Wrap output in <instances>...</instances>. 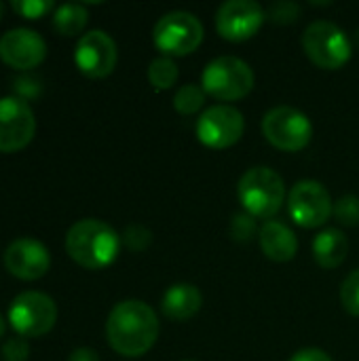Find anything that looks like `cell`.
I'll list each match as a JSON object with an SVG mask.
<instances>
[{
    "instance_id": "1",
    "label": "cell",
    "mask_w": 359,
    "mask_h": 361,
    "mask_svg": "<svg viewBox=\"0 0 359 361\" xmlns=\"http://www.w3.org/2000/svg\"><path fill=\"white\" fill-rule=\"evenodd\" d=\"M106 336L116 353L140 357L154 347L159 338V319L146 302L123 300L108 315Z\"/></svg>"
},
{
    "instance_id": "2",
    "label": "cell",
    "mask_w": 359,
    "mask_h": 361,
    "mask_svg": "<svg viewBox=\"0 0 359 361\" xmlns=\"http://www.w3.org/2000/svg\"><path fill=\"white\" fill-rule=\"evenodd\" d=\"M121 250V237L116 231L95 218H85L72 224L66 235L68 256L83 269L99 271L112 264Z\"/></svg>"
},
{
    "instance_id": "3",
    "label": "cell",
    "mask_w": 359,
    "mask_h": 361,
    "mask_svg": "<svg viewBox=\"0 0 359 361\" xmlns=\"http://www.w3.org/2000/svg\"><path fill=\"white\" fill-rule=\"evenodd\" d=\"M237 195L243 209L252 218L269 222V218H273L286 201V184L271 167H252L241 176Z\"/></svg>"
},
{
    "instance_id": "4",
    "label": "cell",
    "mask_w": 359,
    "mask_h": 361,
    "mask_svg": "<svg viewBox=\"0 0 359 361\" xmlns=\"http://www.w3.org/2000/svg\"><path fill=\"white\" fill-rule=\"evenodd\" d=\"M303 49L307 57L324 70H339L343 68L353 53V44L343 27L332 21L317 19L307 25L303 34Z\"/></svg>"
},
{
    "instance_id": "5",
    "label": "cell",
    "mask_w": 359,
    "mask_h": 361,
    "mask_svg": "<svg viewBox=\"0 0 359 361\" xmlns=\"http://www.w3.org/2000/svg\"><path fill=\"white\" fill-rule=\"evenodd\" d=\"M201 87L216 99L235 102L254 89V72L243 59L235 55H222L205 66L201 74Z\"/></svg>"
},
{
    "instance_id": "6",
    "label": "cell",
    "mask_w": 359,
    "mask_h": 361,
    "mask_svg": "<svg viewBox=\"0 0 359 361\" xmlns=\"http://www.w3.org/2000/svg\"><path fill=\"white\" fill-rule=\"evenodd\" d=\"M262 133L275 148L284 152H298L311 142L313 125L305 112L292 106H277L264 114Z\"/></svg>"
},
{
    "instance_id": "7",
    "label": "cell",
    "mask_w": 359,
    "mask_h": 361,
    "mask_svg": "<svg viewBox=\"0 0 359 361\" xmlns=\"http://www.w3.org/2000/svg\"><path fill=\"white\" fill-rule=\"evenodd\" d=\"M152 40L159 51L167 55H188L203 42V25L197 15L188 11L165 13L152 32Z\"/></svg>"
},
{
    "instance_id": "8",
    "label": "cell",
    "mask_w": 359,
    "mask_h": 361,
    "mask_svg": "<svg viewBox=\"0 0 359 361\" xmlns=\"http://www.w3.org/2000/svg\"><path fill=\"white\" fill-rule=\"evenodd\" d=\"M8 322L17 336L38 338L53 330L57 322V307L53 298L42 292H23L11 302Z\"/></svg>"
},
{
    "instance_id": "9",
    "label": "cell",
    "mask_w": 359,
    "mask_h": 361,
    "mask_svg": "<svg viewBox=\"0 0 359 361\" xmlns=\"http://www.w3.org/2000/svg\"><path fill=\"white\" fill-rule=\"evenodd\" d=\"M290 218L303 228H317L332 216L334 203L324 184L315 180H300L292 186L288 199Z\"/></svg>"
},
{
    "instance_id": "10",
    "label": "cell",
    "mask_w": 359,
    "mask_h": 361,
    "mask_svg": "<svg viewBox=\"0 0 359 361\" xmlns=\"http://www.w3.org/2000/svg\"><path fill=\"white\" fill-rule=\"evenodd\" d=\"M245 129L243 114L233 106H212L197 121V137L209 148L235 146Z\"/></svg>"
},
{
    "instance_id": "11",
    "label": "cell",
    "mask_w": 359,
    "mask_h": 361,
    "mask_svg": "<svg viewBox=\"0 0 359 361\" xmlns=\"http://www.w3.org/2000/svg\"><path fill=\"white\" fill-rule=\"evenodd\" d=\"M36 131L32 108L21 97H0V152H19Z\"/></svg>"
},
{
    "instance_id": "12",
    "label": "cell",
    "mask_w": 359,
    "mask_h": 361,
    "mask_svg": "<svg viewBox=\"0 0 359 361\" xmlns=\"http://www.w3.org/2000/svg\"><path fill=\"white\" fill-rule=\"evenodd\" d=\"M267 19L264 8L254 0H229L220 4L216 13V30L222 38L231 42H241L252 38L262 21Z\"/></svg>"
},
{
    "instance_id": "13",
    "label": "cell",
    "mask_w": 359,
    "mask_h": 361,
    "mask_svg": "<svg viewBox=\"0 0 359 361\" xmlns=\"http://www.w3.org/2000/svg\"><path fill=\"white\" fill-rule=\"evenodd\" d=\"M116 42L104 30H91L80 36L74 49L76 68L89 78H104L116 66Z\"/></svg>"
},
{
    "instance_id": "14",
    "label": "cell",
    "mask_w": 359,
    "mask_h": 361,
    "mask_svg": "<svg viewBox=\"0 0 359 361\" xmlns=\"http://www.w3.org/2000/svg\"><path fill=\"white\" fill-rule=\"evenodd\" d=\"M4 267L13 277L34 281L47 275L51 267V256L40 241L32 237H21L4 250Z\"/></svg>"
},
{
    "instance_id": "15",
    "label": "cell",
    "mask_w": 359,
    "mask_h": 361,
    "mask_svg": "<svg viewBox=\"0 0 359 361\" xmlns=\"http://www.w3.org/2000/svg\"><path fill=\"white\" fill-rule=\"evenodd\" d=\"M47 57L42 36L28 27H15L0 38V59L15 70H32Z\"/></svg>"
},
{
    "instance_id": "16",
    "label": "cell",
    "mask_w": 359,
    "mask_h": 361,
    "mask_svg": "<svg viewBox=\"0 0 359 361\" xmlns=\"http://www.w3.org/2000/svg\"><path fill=\"white\" fill-rule=\"evenodd\" d=\"M258 239H260V247L264 256L273 262H288L298 252L296 235L290 231V226H286L279 220L264 222L262 228L258 231Z\"/></svg>"
},
{
    "instance_id": "17",
    "label": "cell",
    "mask_w": 359,
    "mask_h": 361,
    "mask_svg": "<svg viewBox=\"0 0 359 361\" xmlns=\"http://www.w3.org/2000/svg\"><path fill=\"white\" fill-rule=\"evenodd\" d=\"M201 305H203V296L197 286L176 283L165 292L161 309H163L165 317H169L174 322H186L199 313Z\"/></svg>"
},
{
    "instance_id": "18",
    "label": "cell",
    "mask_w": 359,
    "mask_h": 361,
    "mask_svg": "<svg viewBox=\"0 0 359 361\" xmlns=\"http://www.w3.org/2000/svg\"><path fill=\"white\" fill-rule=\"evenodd\" d=\"M349 252V241L343 231L326 228L313 239V256L322 269H336L345 262Z\"/></svg>"
},
{
    "instance_id": "19",
    "label": "cell",
    "mask_w": 359,
    "mask_h": 361,
    "mask_svg": "<svg viewBox=\"0 0 359 361\" xmlns=\"http://www.w3.org/2000/svg\"><path fill=\"white\" fill-rule=\"evenodd\" d=\"M89 21V13L85 8V4H76V2H68L55 8L53 15V27L61 34V36H76L85 30Z\"/></svg>"
},
{
    "instance_id": "20",
    "label": "cell",
    "mask_w": 359,
    "mask_h": 361,
    "mask_svg": "<svg viewBox=\"0 0 359 361\" xmlns=\"http://www.w3.org/2000/svg\"><path fill=\"white\" fill-rule=\"evenodd\" d=\"M178 66L171 57H157L148 66V82L157 91H167L178 80Z\"/></svg>"
},
{
    "instance_id": "21",
    "label": "cell",
    "mask_w": 359,
    "mask_h": 361,
    "mask_svg": "<svg viewBox=\"0 0 359 361\" xmlns=\"http://www.w3.org/2000/svg\"><path fill=\"white\" fill-rule=\"evenodd\" d=\"M203 104H205V91L201 85H195V82L180 87L174 95V108L184 116L199 112L203 108Z\"/></svg>"
},
{
    "instance_id": "22",
    "label": "cell",
    "mask_w": 359,
    "mask_h": 361,
    "mask_svg": "<svg viewBox=\"0 0 359 361\" xmlns=\"http://www.w3.org/2000/svg\"><path fill=\"white\" fill-rule=\"evenodd\" d=\"M341 302L347 313L359 317V269L351 271L341 286Z\"/></svg>"
},
{
    "instance_id": "23",
    "label": "cell",
    "mask_w": 359,
    "mask_h": 361,
    "mask_svg": "<svg viewBox=\"0 0 359 361\" xmlns=\"http://www.w3.org/2000/svg\"><path fill=\"white\" fill-rule=\"evenodd\" d=\"M332 214L343 226H359V197L347 195V197L339 199L334 203Z\"/></svg>"
},
{
    "instance_id": "24",
    "label": "cell",
    "mask_w": 359,
    "mask_h": 361,
    "mask_svg": "<svg viewBox=\"0 0 359 361\" xmlns=\"http://www.w3.org/2000/svg\"><path fill=\"white\" fill-rule=\"evenodd\" d=\"M264 15H267L271 21H275V23H292V21L298 19L300 6H298L296 2H292V0H279V2H273V4L264 11Z\"/></svg>"
},
{
    "instance_id": "25",
    "label": "cell",
    "mask_w": 359,
    "mask_h": 361,
    "mask_svg": "<svg viewBox=\"0 0 359 361\" xmlns=\"http://www.w3.org/2000/svg\"><path fill=\"white\" fill-rule=\"evenodd\" d=\"M131 252H144L150 241H152V233L146 228V226H140V224H131L125 228L123 233V239H121Z\"/></svg>"
},
{
    "instance_id": "26",
    "label": "cell",
    "mask_w": 359,
    "mask_h": 361,
    "mask_svg": "<svg viewBox=\"0 0 359 361\" xmlns=\"http://www.w3.org/2000/svg\"><path fill=\"white\" fill-rule=\"evenodd\" d=\"M256 218H252L250 214H237L233 216L231 222V237L239 243H248L252 241V237L256 235Z\"/></svg>"
},
{
    "instance_id": "27",
    "label": "cell",
    "mask_w": 359,
    "mask_h": 361,
    "mask_svg": "<svg viewBox=\"0 0 359 361\" xmlns=\"http://www.w3.org/2000/svg\"><path fill=\"white\" fill-rule=\"evenodd\" d=\"M11 8L25 19H38L51 8H55V4L51 0H17L11 4Z\"/></svg>"
},
{
    "instance_id": "28",
    "label": "cell",
    "mask_w": 359,
    "mask_h": 361,
    "mask_svg": "<svg viewBox=\"0 0 359 361\" xmlns=\"http://www.w3.org/2000/svg\"><path fill=\"white\" fill-rule=\"evenodd\" d=\"M30 345L23 336H13L2 345V360L4 361H28Z\"/></svg>"
},
{
    "instance_id": "29",
    "label": "cell",
    "mask_w": 359,
    "mask_h": 361,
    "mask_svg": "<svg viewBox=\"0 0 359 361\" xmlns=\"http://www.w3.org/2000/svg\"><path fill=\"white\" fill-rule=\"evenodd\" d=\"M290 361H332V357L326 353V351H322V349H300V351H296Z\"/></svg>"
},
{
    "instance_id": "30",
    "label": "cell",
    "mask_w": 359,
    "mask_h": 361,
    "mask_svg": "<svg viewBox=\"0 0 359 361\" xmlns=\"http://www.w3.org/2000/svg\"><path fill=\"white\" fill-rule=\"evenodd\" d=\"M68 361H99V357H97V353H95L93 349L80 347V349L72 351V355H70V360Z\"/></svg>"
},
{
    "instance_id": "31",
    "label": "cell",
    "mask_w": 359,
    "mask_h": 361,
    "mask_svg": "<svg viewBox=\"0 0 359 361\" xmlns=\"http://www.w3.org/2000/svg\"><path fill=\"white\" fill-rule=\"evenodd\" d=\"M4 332H6V324H4V319H2V315H0V338L4 336Z\"/></svg>"
},
{
    "instance_id": "32",
    "label": "cell",
    "mask_w": 359,
    "mask_h": 361,
    "mask_svg": "<svg viewBox=\"0 0 359 361\" xmlns=\"http://www.w3.org/2000/svg\"><path fill=\"white\" fill-rule=\"evenodd\" d=\"M2 15H4V4L0 2V19H2Z\"/></svg>"
}]
</instances>
